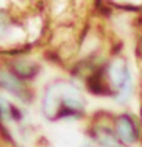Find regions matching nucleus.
Instances as JSON below:
<instances>
[{"label": "nucleus", "instance_id": "1", "mask_svg": "<svg viewBox=\"0 0 142 147\" xmlns=\"http://www.w3.org/2000/svg\"><path fill=\"white\" fill-rule=\"evenodd\" d=\"M44 113L50 119L82 115L84 103H82L80 92L66 83L50 86L44 96Z\"/></svg>", "mask_w": 142, "mask_h": 147}, {"label": "nucleus", "instance_id": "2", "mask_svg": "<svg viewBox=\"0 0 142 147\" xmlns=\"http://www.w3.org/2000/svg\"><path fill=\"white\" fill-rule=\"evenodd\" d=\"M105 78L110 84L112 95L118 96L121 101L128 98L131 92V77L124 60H113L105 67Z\"/></svg>", "mask_w": 142, "mask_h": 147}, {"label": "nucleus", "instance_id": "3", "mask_svg": "<svg viewBox=\"0 0 142 147\" xmlns=\"http://www.w3.org/2000/svg\"><path fill=\"white\" fill-rule=\"evenodd\" d=\"M116 135L124 144H133L137 140V129L128 115H122L116 119Z\"/></svg>", "mask_w": 142, "mask_h": 147}, {"label": "nucleus", "instance_id": "4", "mask_svg": "<svg viewBox=\"0 0 142 147\" xmlns=\"http://www.w3.org/2000/svg\"><path fill=\"white\" fill-rule=\"evenodd\" d=\"M93 136H95V140L98 141L101 146H104V147H119V144H121L116 132H113L112 129L104 127V126L95 127Z\"/></svg>", "mask_w": 142, "mask_h": 147}, {"label": "nucleus", "instance_id": "5", "mask_svg": "<svg viewBox=\"0 0 142 147\" xmlns=\"http://www.w3.org/2000/svg\"><path fill=\"white\" fill-rule=\"evenodd\" d=\"M0 86L3 89H6L12 94H17L20 96H27V90L25 89V86L21 84V81L17 77H14L12 74L8 72H0Z\"/></svg>", "mask_w": 142, "mask_h": 147}, {"label": "nucleus", "instance_id": "6", "mask_svg": "<svg viewBox=\"0 0 142 147\" xmlns=\"http://www.w3.org/2000/svg\"><path fill=\"white\" fill-rule=\"evenodd\" d=\"M15 71L20 74H23V75H32V74L35 72V67L34 66H21V64H17L15 66Z\"/></svg>", "mask_w": 142, "mask_h": 147}]
</instances>
